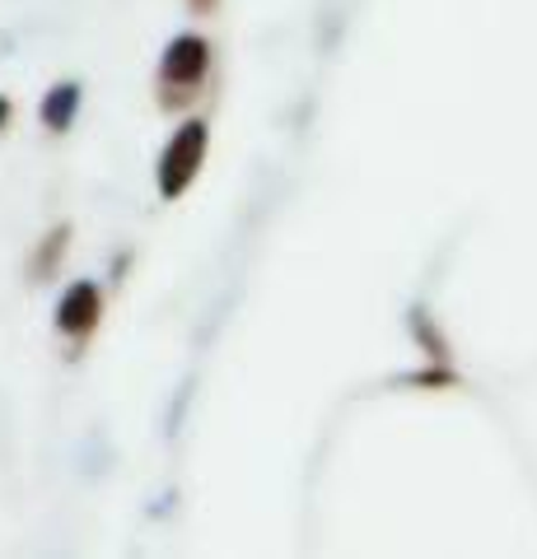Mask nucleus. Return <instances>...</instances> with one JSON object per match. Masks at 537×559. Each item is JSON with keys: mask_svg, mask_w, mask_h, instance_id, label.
Masks as SVG:
<instances>
[{"mask_svg": "<svg viewBox=\"0 0 537 559\" xmlns=\"http://www.w3.org/2000/svg\"><path fill=\"white\" fill-rule=\"evenodd\" d=\"M206 150H211V127H206L201 117L183 121V127L168 135V145L160 154V168H154V182H160L164 201H178L183 191L197 182V173L206 164Z\"/></svg>", "mask_w": 537, "mask_h": 559, "instance_id": "obj_1", "label": "nucleus"}, {"mask_svg": "<svg viewBox=\"0 0 537 559\" xmlns=\"http://www.w3.org/2000/svg\"><path fill=\"white\" fill-rule=\"evenodd\" d=\"M206 70H211V43H206V38H197V33H183V38L168 43L164 61H160V84H164V103H168V108H173V103H187L201 90Z\"/></svg>", "mask_w": 537, "mask_h": 559, "instance_id": "obj_2", "label": "nucleus"}, {"mask_svg": "<svg viewBox=\"0 0 537 559\" xmlns=\"http://www.w3.org/2000/svg\"><path fill=\"white\" fill-rule=\"evenodd\" d=\"M98 318H103L98 285L94 280H75V285L61 294V304H57V331H66L71 341H84L98 326Z\"/></svg>", "mask_w": 537, "mask_h": 559, "instance_id": "obj_3", "label": "nucleus"}, {"mask_svg": "<svg viewBox=\"0 0 537 559\" xmlns=\"http://www.w3.org/2000/svg\"><path fill=\"white\" fill-rule=\"evenodd\" d=\"M80 84H51L47 90V98H43V108H38V117H43V127L47 131H71V121H75V112H80Z\"/></svg>", "mask_w": 537, "mask_h": 559, "instance_id": "obj_4", "label": "nucleus"}, {"mask_svg": "<svg viewBox=\"0 0 537 559\" xmlns=\"http://www.w3.org/2000/svg\"><path fill=\"white\" fill-rule=\"evenodd\" d=\"M66 248H71V224H57V229H51V234L38 242V252H33V261H28V275H33V280H47L51 271L61 266Z\"/></svg>", "mask_w": 537, "mask_h": 559, "instance_id": "obj_5", "label": "nucleus"}, {"mask_svg": "<svg viewBox=\"0 0 537 559\" xmlns=\"http://www.w3.org/2000/svg\"><path fill=\"white\" fill-rule=\"evenodd\" d=\"M187 10L201 14V20H206V14H215V10H220V0H187Z\"/></svg>", "mask_w": 537, "mask_h": 559, "instance_id": "obj_6", "label": "nucleus"}, {"mask_svg": "<svg viewBox=\"0 0 537 559\" xmlns=\"http://www.w3.org/2000/svg\"><path fill=\"white\" fill-rule=\"evenodd\" d=\"M5 121H10V98H0V131H5Z\"/></svg>", "mask_w": 537, "mask_h": 559, "instance_id": "obj_7", "label": "nucleus"}]
</instances>
